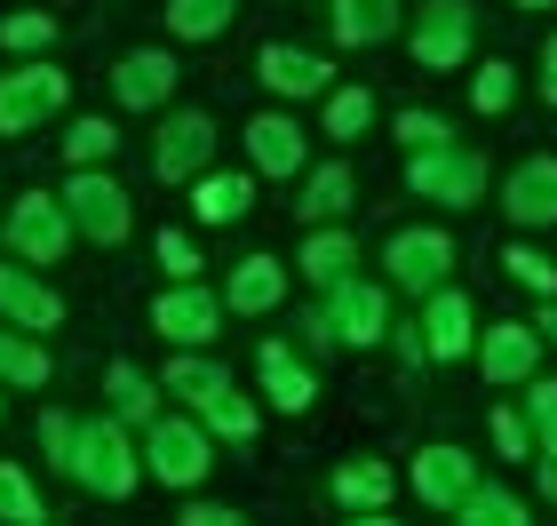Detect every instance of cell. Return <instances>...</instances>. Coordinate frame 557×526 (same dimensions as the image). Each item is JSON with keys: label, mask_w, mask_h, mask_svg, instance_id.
<instances>
[{"label": "cell", "mask_w": 557, "mask_h": 526, "mask_svg": "<svg viewBox=\"0 0 557 526\" xmlns=\"http://www.w3.org/2000/svg\"><path fill=\"white\" fill-rule=\"evenodd\" d=\"M0 415H9V399H0Z\"/></svg>", "instance_id": "cell-51"}, {"label": "cell", "mask_w": 557, "mask_h": 526, "mask_svg": "<svg viewBox=\"0 0 557 526\" xmlns=\"http://www.w3.org/2000/svg\"><path fill=\"white\" fill-rule=\"evenodd\" d=\"M72 105V72L48 57H24L16 72H0V136H33Z\"/></svg>", "instance_id": "cell-4"}, {"label": "cell", "mask_w": 557, "mask_h": 526, "mask_svg": "<svg viewBox=\"0 0 557 526\" xmlns=\"http://www.w3.org/2000/svg\"><path fill=\"white\" fill-rule=\"evenodd\" d=\"M72 479H81L88 494H104V503H128V494L144 487V463H136V447H128V423H81V439H72Z\"/></svg>", "instance_id": "cell-2"}, {"label": "cell", "mask_w": 557, "mask_h": 526, "mask_svg": "<svg viewBox=\"0 0 557 526\" xmlns=\"http://www.w3.org/2000/svg\"><path fill=\"white\" fill-rule=\"evenodd\" d=\"M48 375H57V359H48V343H40V335L0 328V391H40Z\"/></svg>", "instance_id": "cell-29"}, {"label": "cell", "mask_w": 557, "mask_h": 526, "mask_svg": "<svg viewBox=\"0 0 557 526\" xmlns=\"http://www.w3.org/2000/svg\"><path fill=\"white\" fill-rule=\"evenodd\" d=\"M534 359H542V335L518 328V319H502V328L478 335V367H486V383H525Z\"/></svg>", "instance_id": "cell-22"}, {"label": "cell", "mask_w": 557, "mask_h": 526, "mask_svg": "<svg viewBox=\"0 0 557 526\" xmlns=\"http://www.w3.org/2000/svg\"><path fill=\"white\" fill-rule=\"evenodd\" d=\"M542 105H557V33H549V48H542Z\"/></svg>", "instance_id": "cell-46"}, {"label": "cell", "mask_w": 557, "mask_h": 526, "mask_svg": "<svg viewBox=\"0 0 557 526\" xmlns=\"http://www.w3.org/2000/svg\"><path fill=\"white\" fill-rule=\"evenodd\" d=\"M391 9H398V0H391Z\"/></svg>", "instance_id": "cell-52"}, {"label": "cell", "mask_w": 557, "mask_h": 526, "mask_svg": "<svg viewBox=\"0 0 557 526\" xmlns=\"http://www.w3.org/2000/svg\"><path fill=\"white\" fill-rule=\"evenodd\" d=\"M319 9H326V33H335L343 48H383L398 33L391 0H319Z\"/></svg>", "instance_id": "cell-24"}, {"label": "cell", "mask_w": 557, "mask_h": 526, "mask_svg": "<svg viewBox=\"0 0 557 526\" xmlns=\"http://www.w3.org/2000/svg\"><path fill=\"white\" fill-rule=\"evenodd\" d=\"M470 487H478V463L462 455V447H422V455H414V494L430 511H454Z\"/></svg>", "instance_id": "cell-21"}, {"label": "cell", "mask_w": 557, "mask_h": 526, "mask_svg": "<svg viewBox=\"0 0 557 526\" xmlns=\"http://www.w3.org/2000/svg\"><path fill=\"white\" fill-rule=\"evenodd\" d=\"M215 160V120L208 112H168L160 136H151V175L160 184H191V175H208Z\"/></svg>", "instance_id": "cell-10"}, {"label": "cell", "mask_w": 557, "mask_h": 526, "mask_svg": "<svg viewBox=\"0 0 557 526\" xmlns=\"http://www.w3.org/2000/svg\"><path fill=\"white\" fill-rule=\"evenodd\" d=\"M407 192L430 199V208H478L486 199V152L470 144H430V152H407Z\"/></svg>", "instance_id": "cell-3"}, {"label": "cell", "mask_w": 557, "mask_h": 526, "mask_svg": "<svg viewBox=\"0 0 557 526\" xmlns=\"http://www.w3.org/2000/svg\"><path fill=\"white\" fill-rule=\"evenodd\" d=\"M470 105H478V112H510V105H518V72H510V57H494V64L470 72Z\"/></svg>", "instance_id": "cell-37"}, {"label": "cell", "mask_w": 557, "mask_h": 526, "mask_svg": "<svg viewBox=\"0 0 557 526\" xmlns=\"http://www.w3.org/2000/svg\"><path fill=\"white\" fill-rule=\"evenodd\" d=\"M454 526H534V518H525V503L510 487H470L462 503H454Z\"/></svg>", "instance_id": "cell-34"}, {"label": "cell", "mask_w": 557, "mask_h": 526, "mask_svg": "<svg viewBox=\"0 0 557 526\" xmlns=\"http://www.w3.org/2000/svg\"><path fill=\"white\" fill-rule=\"evenodd\" d=\"M0 240H9L16 264L48 271V264L72 256V240H81V232H72V216H64L57 192H24V199H9V216H0Z\"/></svg>", "instance_id": "cell-5"}, {"label": "cell", "mask_w": 557, "mask_h": 526, "mask_svg": "<svg viewBox=\"0 0 557 526\" xmlns=\"http://www.w3.org/2000/svg\"><path fill=\"white\" fill-rule=\"evenodd\" d=\"M104 399H112V423H136V431L160 423V383H151L144 367H128V359L104 367Z\"/></svg>", "instance_id": "cell-25"}, {"label": "cell", "mask_w": 557, "mask_h": 526, "mask_svg": "<svg viewBox=\"0 0 557 526\" xmlns=\"http://www.w3.org/2000/svg\"><path fill=\"white\" fill-rule=\"evenodd\" d=\"M151 328H160L175 351H208L223 335V295L199 288V280H184V288H168L160 304H151Z\"/></svg>", "instance_id": "cell-13"}, {"label": "cell", "mask_w": 557, "mask_h": 526, "mask_svg": "<svg viewBox=\"0 0 557 526\" xmlns=\"http://www.w3.org/2000/svg\"><path fill=\"white\" fill-rule=\"evenodd\" d=\"M391 136L407 144V152H430V144H454V129H446L438 112H422V105H407V112H398V120H391Z\"/></svg>", "instance_id": "cell-41"}, {"label": "cell", "mask_w": 557, "mask_h": 526, "mask_svg": "<svg viewBox=\"0 0 557 526\" xmlns=\"http://www.w3.org/2000/svg\"><path fill=\"white\" fill-rule=\"evenodd\" d=\"M502 271H510L518 288H534V295H557V264L542 256V247H525V240H518V247H502Z\"/></svg>", "instance_id": "cell-38"}, {"label": "cell", "mask_w": 557, "mask_h": 526, "mask_svg": "<svg viewBox=\"0 0 557 526\" xmlns=\"http://www.w3.org/2000/svg\"><path fill=\"white\" fill-rule=\"evenodd\" d=\"M326 319H335V335H343V351H374L391 335V288H374V280H335L326 288Z\"/></svg>", "instance_id": "cell-12"}, {"label": "cell", "mask_w": 557, "mask_h": 526, "mask_svg": "<svg viewBox=\"0 0 557 526\" xmlns=\"http://www.w3.org/2000/svg\"><path fill=\"white\" fill-rule=\"evenodd\" d=\"M287 304V264L278 256H239L232 264V280H223V311H239V319H263V311H278Z\"/></svg>", "instance_id": "cell-18"}, {"label": "cell", "mask_w": 557, "mask_h": 526, "mask_svg": "<svg viewBox=\"0 0 557 526\" xmlns=\"http://www.w3.org/2000/svg\"><path fill=\"white\" fill-rule=\"evenodd\" d=\"M518 9H557V0H518Z\"/></svg>", "instance_id": "cell-50"}, {"label": "cell", "mask_w": 557, "mask_h": 526, "mask_svg": "<svg viewBox=\"0 0 557 526\" xmlns=\"http://www.w3.org/2000/svg\"><path fill=\"white\" fill-rule=\"evenodd\" d=\"M239 144H247V175H271V184H302V168H311V129L295 112H256Z\"/></svg>", "instance_id": "cell-9"}, {"label": "cell", "mask_w": 557, "mask_h": 526, "mask_svg": "<svg viewBox=\"0 0 557 526\" xmlns=\"http://www.w3.org/2000/svg\"><path fill=\"white\" fill-rule=\"evenodd\" d=\"M175 81H184L175 48H128V57L112 64V105L120 112H168L175 105Z\"/></svg>", "instance_id": "cell-11"}, {"label": "cell", "mask_w": 557, "mask_h": 526, "mask_svg": "<svg viewBox=\"0 0 557 526\" xmlns=\"http://www.w3.org/2000/svg\"><path fill=\"white\" fill-rule=\"evenodd\" d=\"M0 319L16 335H48V328H64V295L33 264H0Z\"/></svg>", "instance_id": "cell-15"}, {"label": "cell", "mask_w": 557, "mask_h": 526, "mask_svg": "<svg viewBox=\"0 0 557 526\" xmlns=\"http://www.w3.org/2000/svg\"><path fill=\"white\" fill-rule=\"evenodd\" d=\"M534 463H542V494L557 503V455H534Z\"/></svg>", "instance_id": "cell-47"}, {"label": "cell", "mask_w": 557, "mask_h": 526, "mask_svg": "<svg viewBox=\"0 0 557 526\" xmlns=\"http://www.w3.org/2000/svg\"><path fill=\"white\" fill-rule=\"evenodd\" d=\"M350 199H359V175H350V160H319V168H302V199H295L302 232H319V223H343V216H350Z\"/></svg>", "instance_id": "cell-19"}, {"label": "cell", "mask_w": 557, "mask_h": 526, "mask_svg": "<svg viewBox=\"0 0 557 526\" xmlns=\"http://www.w3.org/2000/svg\"><path fill=\"white\" fill-rule=\"evenodd\" d=\"M184 526H256V518H239V511H223V503H191Z\"/></svg>", "instance_id": "cell-45"}, {"label": "cell", "mask_w": 557, "mask_h": 526, "mask_svg": "<svg viewBox=\"0 0 557 526\" xmlns=\"http://www.w3.org/2000/svg\"><path fill=\"white\" fill-rule=\"evenodd\" d=\"M120 120H104V112H81L64 129V168H112V152H120Z\"/></svg>", "instance_id": "cell-31"}, {"label": "cell", "mask_w": 557, "mask_h": 526, "mask_svg": "<svg viewBox=\"0 0 557 526\" xmlns=\"http://www.w3.org/2000/svg\"><path fill=\"white\" fill-rule=\"evenodd\" d=\"M422 351H430V359H446V367L478 351V311H470V295H462V288L422 295Z\"/></svg>", "instance_id": "cell-16"}, {"label": "cell", "mask_w": 557, "mask_h": 526, "mask_svg": "<svg viewBox=\"0 0 557 526\" xmlns=\"http://www.w3.org/2000/svg\"><path fill=\"white\" fill-rule=\"evenodd\" d=\"M494 447H502L510 463H534V431H525L518 407H494Z\"/></svg>", "instance_id": "cell-43"}, {"label": "cell", "mask_w": 557, "mask_h": 526, "mask_svg": "<svg viewBox=\"0 0 557 526\" xmlns=\"http://www.w3.org/2000/svg\"><path fill=\"white\" fill-rule=\"evenodd\" d=\"M247 208H256V175H191V216L199 223H239Z\"/></svg>", "instance_id": "cell-27"}, {"label": "cell", "mask_w": 557, "mask_h": 526, "mask_svg": "<svg viewBox=\"0 0 557 526\" xmlns=\"http://www.w3.org/2000/svg\"><path fill=\"white\" fill-rule=\"evenodd\" d=\"M502 208H510L518 232H542V223H557V160L534 152L510 168V184H502Z\"/></svg>", "instance_id": "cell-17"}, {"label": "cell", "mask_w": 557, "mask_h": 526, "mask_svg": "<svg viewBox=\"0 0 557 526\" xmlns=\"http://www.w3.org/2000/svg\"><path fill=\"white\" fill-rule=\"evenodd\" d=\"M454 271V240L438 232V223H414V232H391L383 240V288L398 295H438Z\"/></svg>", "instance_id": "cell-7"}, {"label": "cell", "mask_w": 557, "mask_h": 526, "mask_svg": "<svg viewBox=\"0 0 557 526\" xmlns=\"http://www.w3.org/2000/svg\"><path fill=\"white\" fill-rule=\"evenodd\" d=\"M57 199H64L72 232H81L88 247H120L136 232V199H128V184H120L112 168H72Z\"/></svg>", "instance_id": "cell-1"}, {"label": "cell", "mask_w": 557, "mask_h": 526, "mask_svg": "<svg viewBox=\"0 0 557 526\" xmlns=\"http://www.w3.org/2000/svg\"><path fill=\"white\" fill-rule=\"evenodd\" d=\"M295 271H302L311 288H335V280H350V271H359V240H350L343 223H319V232H302Z\"/></svg>", "instance_id": "cell-23"}, {"label": "cell", "mask_w": 557, "mask_h": 526, "mask_svg": "<svg viewBox=\"0 0 557 526\" xmlns=\"http://www.w3.org/2000/svg\"><path fill=\"white\" fill-rule=\"evenodd\" d=\"M470 40H478V9L470 0H430L407 33V57L414 72H462L470 64Z\"/></svg>", "instance_id": "cell-8"}, {"label": "cell", "mask_w": 557, "mask_h": 526, "mask_svg": "<svg viewBox=\"0 0 557 526\" xmlns=\"http://www.w3.org/2000/svg\"><path fill=\"white\" fill-rule=\"evenodd\" d=\"M0 48H9V57H48V48H57V16H48V9L0 16Z\"/></svg>", "instance_id": "cell-35"}, {"label": "cell", "mask_w": 557, "mask_h": 526, "mask_svg": "<svg viewBox=\"0 0 557 526\" xmlns=\"http://www.w3.org/2000/svg\"><path fill=\"white\" fill-rule=\"evenodd\" d=\"M525 431L534 455H557V383H525Z\"/></svg>", "instance_id": "cell-39"}, {"label": "cell", "mask_w": 557, "mask_h": 526, "mask_svg": "<svg viewBox=\"0 0 557 526\" xmlns=\"http://www.w3.org/2000/svg\"><path fill=\"white\" fill-rule=\"evenodd\" d=\"M534 335H549V343H557V304H549V311L534 319Z\"/></svg>", "instance_id": "cell-49"}, {"label": "cell", "mask_w": 557, "mask_h": 526, "mask_svg": "<svg viewBox=\"0 0 557 526\" xmlns=\"http://www.w3.org/2000/svg\"><path fill=\"white\" fill-rule=\"evenodd\" d=\"M256 81L278 96V105H311V96L335 88V64L311 57V48H295V40H263L256 48Z\"/></svg>", "instance_id": "cell-14"}, {"label": "cell", "mask_w": 557, "mask_h": 526, "mask_svg": "<svg viewBox=\"0 0 557 526\" xmlns=\"http://www.w3.org/2000/svg\"><path fill=\"white\" fill-rule=\"evenodd\" d=\"M199 423H208V439H256V431H263V407H256L247 391L223 383V391L208 399V407H199Z\"/></svg>", "instance_id": "cell-33"}, {"label": "cell", "mask_w": 557, "mask_h": 526, "mask_svg": "<svg viewBox=\"0 0 557 526\" xmlns=\"http://www.w3.org/2000/svg\"><path fill=\"white\" fill-rule=\"evenodd\" d=\"M350 526H398L391 511H359V518H350Z\"/></svg>", "instance_id": "cell-48"}, {"label": "cell", "mask_w": 557, "mask_h": 526, "mask_svg": "<svg viewBox=\"0 0 557 526\" xmlns=\"http://www.w3.org/2000/svg\"><path fill=\"white\" fill-rule=\"evenodd\" d=\"M72 439H81V415L48 407V415H40V447H48V463H57V470L72 463Z\"/></svg>", "instance_id": "cell-42"}, {"label": "cell", "mask_w": 557, "mask_h": 526, "mask_svg": "<svg viewBox=\"0 0 557 526\" xmlns=\"http://www.w3.org/2000/svg\"><path fill=\"white\" fill-rule=\"evenodd\" d=\"M256 383H263V399H271L278 415H311V399H319V375L302 367L287 343H263L256 351Z\"/></svg>", "instance_id": "cell-20"}, {"label": "cell", "mask_w": 557, "mask_h": 526, "mask_svg": "<svg viewBox=\"0 0 557 526\" xmlns=\"http://www.w3.org/2000/svg\"><path fill=\"white\" fill-rule=\"evenodd\" d=\"M302 343H311L319 359H335V351H343V335H335V319H326V304H311V311H302Z\"/></svg>", "instance_id": "cell-44"}, {"label": "cell", "mask_w": 557, "mask_h": 526, "mask_svg": "<svg viewBox=\"0 0 557 526\" xmlns=\"http://www.w3.org/2000/svg\"><path fill=\"white\" fill-rule=\"evenodd\" d=\"M223 383H232V375H223V359H208V351H175L168 375H160V391H175L184 407H208Z\"/></svg>", "instance_id": "cell-30"}, {"label": "cell", "mask_w": 557, "mask_h": 526, "mask_svg": "<svg viewBox=\"0 0 557 526\" xmlns=\"http://www.w3.org/2000/svg\"><path fill=\"white\" fill-rule=\"evenodd\" d=\"M391 487H398L391 463H374V455L335 470V503H343V511H391Z\"/></svg>", "instance_id": "cell-32"}, {"label": "cell", "mask_w": 557, "mask_h": 526, "mask_svg": "<svg viewBox=\"0 0 557 526\" xmlns=\"http://www.w3.org/2000/svg\"><path fill=\"white\" fill-rule=\"evenodd\" d=\"M374 88H359V81H343V88H326V105H319V136H335V144H359L367 129H374Z\"/></svg>", "instance_id": "cell-28"}, {"label": "cell", "mask_w": 557, "mask_h": 526, "mask_svg": "<svg viewBox=\"0 0 557 526\" xmlns=\"http://www.w3.org/2000/svg\"><path fill=\"white\" fill-rule=\"evenodd\" d=\"M151 256H160V271H168V288H184V280H199V264H208V256H199V247H191L184 232H175V223H168L160 240H151Z\"/></svg>", "instance_id": "cell-40"}, {"label": "cell", "mask_w": 557, "mask_h": 526, "mask_svg": "<svg viewBox=\"0 0 557 526\" xmlns=\"http://www.w3.org/2000/svg\"><path fill=\"white\" fill-rule=\"evenodd\" d=\"M48 511H40V487L24 479L16 463H0V526H40Z\"/></svg>", "instance_id": "cell-36"}, {"label": "cell", "mask_w": 557, "mask_h": 526, "mask_svg": "<svg viewBox=\"0 0 557 526\" xmlns=\"http://www.w3.org/2000/svg\"><path fill=\"white\" fill-rule=\"evenodd\" d=\"M144 470H151L160 487H184V494H191V487L215 470V439H208V423H191V415H160V423L144 431Z\"/></svg>", "instance_id": "cell-6"}, {"label": "cell", "mask_w": 557, "mask_h": 526, "mask_svg": "<svg viewBox=\"0 0 557 526\" xmlns=\"http://www.w3.org/2000/svg\"><path fill=\"white\" fill-rule=\"evenodd\" d=\"M168 40H184V48H208V40H223L239 24V0H168Z\"/></svg>", "instance_id": "cell-26"}]
</instances>
